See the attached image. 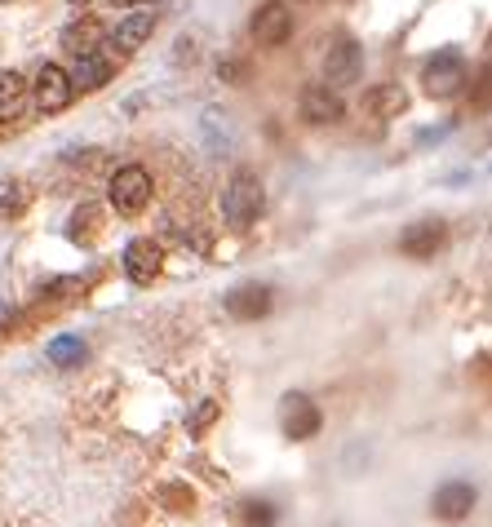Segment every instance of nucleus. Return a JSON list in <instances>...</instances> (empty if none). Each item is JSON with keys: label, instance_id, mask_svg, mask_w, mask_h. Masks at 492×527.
Wrapping results in <instances>:
<instances>
[{"label": "nucleus", "instance_id": "obj_1", "mask_svg": "<svg viewBox=\"0 0 492 527\" xmlns=\"http://www.w3.org/2000/svg\"><path fill=\"white\" fill-rule=\"evenodd\" d=\"M266 209V191L258 182V173L240 169L235 178L227 182V191H222V217L235 226V231H244V226H253Z\"/></svg>", "mask_w": 492, "mask_h": 527}, {"label": "nucleus", "instance_id": "obj_2", "mask_svg": "<svg viewBox=\"0 0 492 527\" xmlns=\"http://www.w3.org/2000/svg\"><path fill=\"white\" fill-rule=\"evenodd\" d=\"M107 195H111V209H116V213L138 217L151 204V173L142 169V164H125V169H116Z\"/></svg>", "mask_w": 492, "mask_h": 527}, {"label": "nucleus", "instance_id": "obj_3", "mask_svg": "<svg viewBox=\"0 0 492 527\" xmlns=\"http://www.w3.org/2000/svg\"><path fill=\"white\" fill-rule=\"evenodd\" d=\"M71 98H76L71 71H63L58 62H45V67L36 71V80H32V102H36V111H45V116H58V111L71 107Z\"/></svg>", "mask_w": 492, "mask_h": 527}, {"label": "nucleus", "instance_id": "obj_4", "mask_svg": "<svg viewBox=\"0 0 492 527\" xmlns=\"http://www.w3.org/2000/svg\"><path fill=\"white\" fill-rule=\"evenodd\" d=\"M320 408H315L311 395H302V390H289V395L280 399V430L289 434L293 443H306L320 434Z\"/></svg>", "mask_w": 492, "mask_h": 527}, {"label": "nucleus", "instance_id": "obj_5", "mask_svg": "<svg viewBox=\"0 0 492 527\" xmlns=\"http://www.w3.org/2000/svg\"><path fill=\"white\" fill-rule=\"evenodd\" d=\"M360 71H364V49L355 45L351 36H337L333 45H328V54H324V85L346 89V85L360 80Z\"/></svg>", "mask_w": 492, "mask_h": 527}, {"label": "nucleus", "instance_id": "obj_6", "mask_svg": "<svg viewBox=\"0 0 492 527\" xmlns=\"http://www.w3.org/2000/svg\"><path fill=\"white\" fill-rule=\"evenodd\" d=\"M461 85H466V62H461V54L444 49V54H435L426 62L422 89L430 93V98H453V93H461Z\"/></svg>", "mask_w": 492, "mask_h": 527}, {"label": "nucleus", "instance_id": "obj_7", "mask_svg": "<svg viewBox=\"0 0 492 527\" xmlns=\"http://www.w3.org/2000/svg\"><path fill=\"white\" fill-rule=\"evenodd\" d=\"M249 31L262 49H280L293 36V9L284 0H266V5H258V14H253Z\"/></svg>", "mask_w": 492, "mask_h": 527}, {"label": "nucleus", "instance_id": "obj_8", "mask_svg": "<svg viewBox=\"0 0 492 527\" xmlns=\"http://www.w3.org/2000/svg\"><path fill=\"white\" fill-rule=\"evenodd\" d=\"M444 240H448L444 222H439V217H422V222L404 226V235H399V253L413 257V262H426V257H435L439 248H444Z\"/></svg>", "mask_w": 492, "mask_h": 527}, {"label": "nucleus", "instance_id": "obj_9", "mask_svg": "<svg viewBox=\"0 0 492 527\" xmlns=\"http://www.w3.org/2000/svg\"><path fill=\"white\" fill-rule=\"evenodd\" d=\"M475 488L470 483H461V479H453V483H444L435 496H430V514H435L439 523H461V519H470V510H475Z\"/></svg>", "mask_w": 492, "mask_h": 527}, {"label": "nucleus", "instance_id": "obj_10", "mask_svg": "<svg viewBox=\"0 0 492 527\" xmlns=\"http://www.w3.org/2000/svg\"><path fill=\"white\" fill-rule=\"evenodd\" d=\"M302 116L311 124H337L346 116V102L333 85H306L302 89Z\"/></svg>", "mask_w": 492, "mask_h": 527}, {"label": "nucleus", "instance_id": "obj_11", "mask_svg": "<svg viewBox=\"0 0 492 527\" xmlns=\"http://www.w3.org/2000/svg\"><path fill=\"white\" fill-rule=\"evenodd\" d=\"M164 271V248L156 240H129L125 248V275L133 284H151Z\"/></svg>", "mask_w": 492, "mask_h": 527}, {"label": "nucleus", "instance_id": "obj_12", "mask_svg": "<svg viewBox=\"0 0 492 527\" xmlns=\"http://www.w3.org/2000/svg\"><path fill=\"white\" fill-rule=\"evenodd\" d=\"M266 310H271V288L266 284H240L227 293V315L231 319H244V324H253V319H262Z\"/></svg>", "mask_w": 492, "mask_h": 527}, {"label": "nucleus", "instance_id": "obj_13", "mask_svg": "<svg viewBox=\"0 0 492 527\" xmlns=\"http://www.w3.org/2000/svg\"><path fill=\"white\" fill-rule=\"evenodd\" d=\"M151 31H156V14L138 9V14H129V18H120V23H116V31H111V45H116L120 54H138V49L151 40Z\"/></svg>", "mask_w": 492, "mask_h": 527}, {"label": "nucleus", "instance_id": "obj_14", "mask_svg": "<svg viewBox=\"0 0 492 527\" xmlns=\"http://www.w3.org/2000/svg\"><path fill=\"white\" fill-rule=\"evenodd\" d=\"M116 76V62H111L107 54H80L76 58V67H71V85H76L80 93H94V89H102L107 80Z\"/></svg>", "mask_w": 492, "mask_h": 527}, {"label": "nucleus", "instance_id": "obj_15", "mask_svg": "<svg viewBox=\"0 0 492 527\" xmlns=\"http://www.w3.org/2000/svg\"><path fill=\"white\" fill-rule=\"evenodd\" d=\"M364 111L368 116H377V120H395V116H404L408 111V93L399 85H373L364 93Z\"/></svg>", "mask_w": 492, "mask_h": 527}, {"label": "nucleus", "instance_id": "obj_16", "mask_svg": "<svg viewBox=\"0 0 492 527\" xmlns=\"http://www.w3.org/2000/svg\"><path fill=\"white\" fill-rule=\"evenodd\" d=\"M98 40H102V23L98 18H76V23H67L63 27V49L67 54H94L98 49Z\"/></svg>", "mask_w": 492, "mask_h": 527}, {"label": "nucleus", "instance_id": "obj_17", "mask_svg": "<svg viewBox=\"0 0 492 527\" xmlns=\"http://www.w3.org/2000/svg\"><path fill=\"white\" fill-rule=\"evenodd\" d=\"M27 111V80L18 71H0V120H18Z\"/></svg>", "mask_w": 492, "mask_h": 527}, {"label": "nucleus", "instance_id": "obj_18", "mask_svg": "<svg viewBox=\"0 0 492 527\" xmlns=\"http://www.w3.org/2000/svg\"><path fill=\"white\" fill-rule=\"evenodd\" d=\"M85 355H89V346L80 337H54L49 341V364H58V368L85 364Z\"/></svg>", "mask_w": 492, "mask_h": 527}, {"label": "nucleus", "instance_id": "obj_19", "mask_svg": "<svg viewBox=\"0 0 492 527\" xmlns=\"http://www.w3.org/2000/svg\"><path fill=\"white\" fill-rule=\"evenodd\" d=\"M275 519H280V514H275V505H266V501H244L240 505L244 527H275Z\"/></svg>", "mask_w": 492, "mask_h": 527}, {"label": "nucleus", "instance_id": "obj_20", "mask_svg": "<svg viewBox=\"0 0 492 527\" xmlns=\"http://www.w3.org/2000/svg\"><path fill=\"white\" fill-rule=\"evenodd\" d=\"M71 240H89V231H94V226L102 222V213L94 209V204H85V209H76V217H71Z\"/></svg>", "mask_w": 492, "mask_h": 527}, {"label": "nucleus", "instance_id": "obj_21", "mask_svg": "<svg viewBox=\"0 0 492 527\" xmlns=\"http://www.w3.org/2000/svg\"><path fill=\"white\" fill-rule=\"evenodd\" d=\"M160 496L169 501V510H196V492L182 488V483H169V488H164Z\"/></svg>", "mask_w": 492, "mask_h": 527}, {"label": "nucleus", "instance_id": "obj_22", "mask_svg": "<svg viewBox=\"0 0 492 527\" xmlns=\"http://www.w3.org/2000/svg\"><path fill=\"white\" fill-rule=\"evenodd\" d=\"M213 417H218V403H213V399H209V403H200V408H196V417H191V421H187V430H191V434H200V430H209V426H213Z\"/></svg>", "mask_w": 492, "mask_h": 527}, {"label": "nucleus", "instance_id": "obj_23", "mask_svg": "<svg viewBox=\"0 0 492 527\" xmlns=\"http://www.w3.org/2000/svg\"><path fill=\"white\" fill-rule=\"evenodd\" d=\"M120 9H133V5H151V0H116Z\"/></svg>", "mask_w": 492, "mask_h": 527}, {"label": "nucleus", "instance_id": "obj_24", "mask_svg": "<svg viewBox=\"0 0 492 527\" xmlns=\"http://www.w3.org/2000/svg\"><path fill=\"white\" fill-rule=\"evenodd\" d=\"M67 5H89V0H67Z\"/></svg>", "mask_w": 492, "mask_h": 527}]
</instances>
